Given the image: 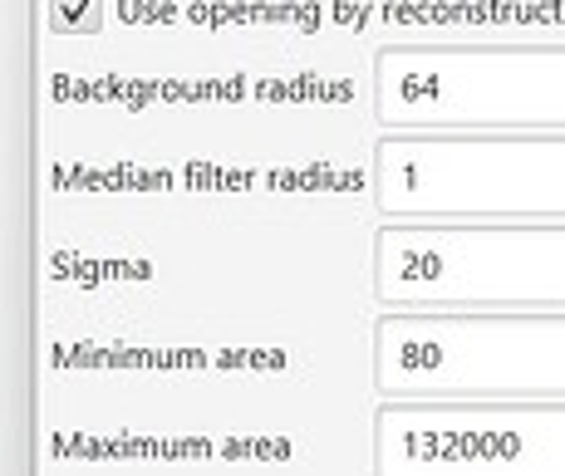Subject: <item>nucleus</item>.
<instances>
[{
  "mask_svg": "<svg viewBox=\"0 0 565 476\" xmlns=\"http://www.w3.org/2000/svg\"><path fill=\"white\" fill-rule=\"evenodd\" d=\"M374 388L388 403H565V310H388Z\"/></svg>",
  "mask_w": 565,
  "mask_h": 476,
  "instance_id": "nucleus-1",
  "label": "nucleus"
},
{
  "mask_svg": "<svg viewBox=\"0 0 565 476\" xmlns=\"http://www.w3.org/2000/svg\"><path fill=\"white\" fill-rule=\"evenodd\" d=\"M374 202L394 221H565V133H384Z\"/></svg>",
  "mask_w": 565,
  "mask_h": 476,
  "instance_id": "nucleus-2",
  "label": "nucleus"
},
{
  "mask_svg": "<svg viewBox=\"0 0 565 476\" xmlns=\"http://www.w3.org/2000/svg\"><path fill=\"white\" fill-rule=\"evenodd\" d=\"M374 113L388 133H565V45H388Z\"/></svg>",
  "mask_w": 565,
  "mask_h": 476,
  "instance_id": "nucleus-3",
  "label": "nucleus"
},
{
  "mask_svg": "<svg viewBox=\"0 0 565 476\" xmlns=\"http://www.w3.org/2000/svg\"><path fill=\"white\" fill-rule=\"evenodd\" d=\"M374 295L388 310H565V221H388Z\"/></svg>",
  "mask_w": 565,
  "mask_h": 476,
  "instance_id": "nucleus-4",
  "label": "nucleus"
},
{
  "mask_svg": "<svg viewBox=\"0 0 565 476\" xmlns=\"http://www.w3.org/2000/svg\"><path fill=\"white\" fill-rule=\"evenodd\" d=\"M374 476H565V403H384Z\"/></svg>",
  "mask_w": 565,
  "mask_h": 476,
  "instance_id": "nucleus-5",
  "label": "nucleus"
}]
</instances>
